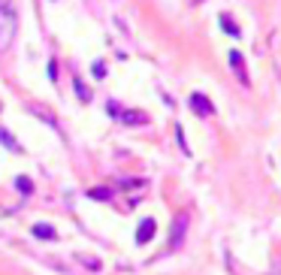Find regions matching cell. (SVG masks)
Returning a JSON list of instances; mask_svg holds the SVG:
<instances>
[{"label":"cell","instance_id":"cell-1","mask_svg":"<svg viewBox=\"0 0 281 275\" xmlns=\"http://www.w3.org/2000/svg\"><path fill=\"white\" fill-rule=\"evenodd\" d=\"M15 27H19V15H15L12 0H0V51H6L12 37H15Z\"/></svg>","mask_w":281,"mask_h":275},{"label":"cell","instance_id":"cell-2","mask_svg":"<svg viewBox=\"0 0 281 275\" xmlns=\"http://www.w3.org/2000/svg\"><path fill=\"white\" fill-rule=\"evenodd\" d=\"M185 230H187V212H182L179 218L172 221V233H169V248H172V251L185 242Z\"/></svg>","mask_w":281,"mask_h":275},{"label":"cell","instance_id":"cell-3","mask_svg":"<svg viewBox=\"0 0 281 275\" xmlns=\"http://www.w3.org/2000/svg\"><path fill=\"white\" fill-rule=\"evenodd\" d=\"M154 233H157L154 218H142V221H139V227H136V245H148L154 239Z\"/></svg>","mask_w":281,"mask_h":275},{"label":"cell","instance_id":"cell-4","mask_svg":"<svg viewBox=\"0 0 281 275\" xmlns=\"http://www.w3.org/2000/svg\"><path fill=\"white\" fill-rule=\"evenodd\" d=\"M190 109H194L197 115H203V118H209V115H212L215 112V106H212V100H209L206 94H200V91H194V94H190Z\"/></svg>","mask_w":281,"mask_h":275},{"label":"cell","instance_id":"cell-5","mask_svg":"<svg viewBox=\"0 0 281 275\" xmlns=\"http://www.w3.org/2000/svg\"><path fill=\"white\" fill-rule=\"evenodd\" d=\"M230 67H233V73H236V79L248 88L251 85V76H248V70H245V58L239 55V51H230Z\"/></svg>","mask_w":281,"mask_h":275},{"label":"cell","instance_id":"cell-6","mask_svg":"<svg viewBox=\"0 0 281 275\" xmlns=\"http://www.w3.org/2000/svg\"><path fill=\"white\" fill-rule=\"evenodd\" d=\"M0 145H3V148H9L12 154H24V148H22V142L19 139H15V136L6 130V127H0Z\"/></svg>","mask_w":281,"mask_h":275},{"label":"cell","instance_id":"cell-7","mask_svg":"<svg viewBox=\"0 0 281 275\" xmlns=\"http://www.w3.org/2000/svg\"><path fill=\"white\" fill-rule=\"evenodd\" d=\"M118 118H121L124 124H133V127H139V124H148V115H145V112H136V109L118 112Z\"/></svg>","mask_w":281,"mask_h":275},{"label":"cell","instance_id":"cell-8","mask_svg":"<svg viewBox=\"0 0 281 275\" xmlns=\"http://www.w3.org/2000/svg\"><path fill=\"white\" fill-rule=\"evenodd\" d=\"M30 233L37 236V239H43V242H55V239H58V230H55V227H48V224H33V227H30Z\"/></svg>","mask_w":281,"mask_h":275},{"label":"cell","instance_id":"cell-9","mask_svg":"<svg viewBox=\"0 0 281 275\" xmlns=\"http://www.w3.org/2000/svg\"><path fill=\"white\" fill-rule=\"evenodd\" d=\"M73 88H76V97H79L82 103H91V88H88L82 79H76V82H73Z\"/></svg>","mask_w":281,"mask_h":275},{"label":"cell","instance_id":"cell-10","mask_svg":"<svg viewBox=\"0 0 281 275\" xmlns=\"http://www.w3.org/2000/svg\"><path fill=\"white\" fill-rule=\"evenodd\" d=\"M15 187H19V194H24V197L33 194V182H30L27 176H19V179H15Z\"/></svg>","mask_w":281,"mask_h":275},{"label":"cell","instance_id":"cell-11","mask_svg":"<svg viewBox=\"0 0 281 275\" xmlns=\"http://www.w3.org/2000/svg\"><path fill=\"white\" fill-rule=\"evenodd\" d=\"M88 197L97 200V203H103V200H109V197H112V191H109V187H94V191H88Z\"/></svg>","mask_w":281,"mask_h":275},{"label":"cell","instance_id":"cell-12","mask_svg":"<svg viewBox=\"0 0 281 275\" xmlns=\"http://www.w3.org/2000/svg\"><path fill=\"white\" fill-rule=\"evenodd\" d=\"M221 27H224L227 33H230V37H239V27H236L230 19H227V15H221Z\"/></svg>","mask_w":281,"mask_h":275},{"label":"cell","instance_id":"cell-13","mask_svg":"<svg viewBox=\"0 0 281 275\" xmlns=\"http://www.w3.org/2000/svg\"><path fill=\"white\" fill-rule=\"evenodd\" d=\"M91 73H94V79H106V64H103V61H94Z\"/></svg>","mask_w":281,"mask_h":275},{"label":"cell","instance_id":"cell-14","mask_svg":"<svg viewBox=\"0 0 281 275\" xmlns=\"http://www.w3.org/2000/svg\"><path fill=\"white\" fill-rule=\"evenodd\" d=\"M79 263H85V266H91L94 272L100 269V260H97V257H88V254H79Z\"/></svg>","mask_w":281,"mask_h":275},{"label":"cell","instance_id":"cell-15","mask_svg":"<svg viewBox=\"0 0 281 275\" xmlns=\"http://www.w3.org/2000/svg\"><path fill=\"white\" fill-rule=\"evenodd\" d=\"M175 139H179V148H182L185 154H190V148H187V142H185V130H182V124L175 127Z\"/></svg>","mask_w":281,"mask_h":275},{"label":"cell","instance_id":"cell-16","mask_svg":"<svg viewBox=\"0 0 281 275\" xmlns=\"http://www.w3.org/2000/svg\"><path fill=\"white\" fill-rule=\"evenodd\" d=\"M58 73H61V70H58V61H48V79L58 82Z\"/></svg>","mask_w":281,"mask_h":275},{"label":"cell","instance_id":"cell-17","mask_svg":"<svg viewBox=\"0 0 281 275\" xmlns=\"http://www.w3.org/2000/svg\"><path fill=\"white\" fill-rule=\"evenodd\" d=\"M269 275H281V263H275V266H272V272H269Z\"/></svg>","mask_w":281,"mask_h":275}]
</instances>
